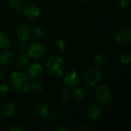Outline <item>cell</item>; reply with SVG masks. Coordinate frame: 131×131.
I'll list each match as a JSON object with an SVG mask.
<instances>
[{
	"label": "cell",
	"mask_w": 131,
	"mask_h": 131,
	"mask_svg": "<svg viewBox=\"0 0 131 131\" xmlns=\"http://www.w3.org/2000/svg\"><path fill=\"white\" fill-rule=\"evenodd\" d=\"M9 84L14 91L23 94L30 89L31 82L26 74L21 71H15L10 75Z\"/></svg>",
	"instance_id": "1"
},
{
	"label": "cell",
	"mask_w": 131,
	"mask_h": 131,
	"mask_svg": "<svg viewBox=\"0 0 131 131\" xmlns=\"http://www.w3.org/2000/svg\"><path fill=\"white\" fill-rule=\"evenodd\" d=\"M46 67L48 71L54 76H61L65 69V63L64 59L59 56H54L47 61Z\"/></svg>",
	"instance_id": "2"
},
{
	"label": "cell",
	"mask_w": 131,
	"mask_h": 131,
	"mask_svg": "<svg viewBox=\"0 0 131 131\" xmlns=\"http://www.w3.org/2000/svg\"><path fill=\"white\" fill-rule=\"evenodd\" d=\"M111 91L107 85H101L95 91L94 98L100 105L108 104L111 101Z\"/></svg>",
	"instance_id": "3"
},
{
	"label": "cell",
	"mask_w": 131,
	"mask_h": 131,
	"mask_svg": "<svg viewBox=\"0 0 131 131\" xmlns=\"http://www.w3.org/2000/svg\"><path fill=\"white\" fill-rule=\"evenodd\" d=\"M101 78V71L97 68H90L84 74V81L88 86L93 87L97 84Z\"/></svg>",
	"instance_id": "4"
},
{
	"label": "cell",
	"mask_w": 131,
	"mask_h": 131,
	"mask_svg": "<svg viewBox=\"0 0 131 131\" xmlns=\"http://www.w3.org/2000/svg\"><path fill=\"white\" fill-rule=\"evenodd\" d=\"M46 52V48L45 46L39 42V41H35L31 43L27 49V54L29 57L34 58H40L45 55Z\"/></svg>",
	"instance_id": "5"
},
{
	"label": "cell",
	"mask_w": 131,
	"mask_h": 131,
	"mask_svg": "<svg viewBox=\"0 0 131 131\" xmlns=\"http://www.w3.org/2000/svg\"><path fill=\"white\" fill-rule=\"evenodd\" d=\"M115 41L121 45H125L131 41V30L130 28L124 27L115 33Z\"/></svg>",
	"instance_id": "6"
},
{
	"label": "cell",
	"mask_w": 131,
	"mask_h": 131,
	"mask_svg": "<svg viewBox=\"0 0 131 131\" xmlns=\"http://www.w3.org/2000/svg\"><path fill=\"white\" fill-rule=\"evenodd\" d=\"M21 9L25 16L29 19H36L41 15L39 7L35 4H28L25 7H22Z\"/></svg>",
	"instance_id": "7"
},
{
	"label": "cell",
	"mask_w": 131,
	"mask_h": 131,
	"mask_svg": "<svg viewBox=\"0 0 131 131\" xmlns=\"http://www.w3.org/2000/svg\"><path fill=\"white\" fill-rule=\"evenodd\" d=\"M79 81H80V75L78 73V71L74 70H71L69 72H68L64 80V85L70 88H75L79 84Z\"/></svg>",
	"instance_id": "8"
},
{
	"label": "cell",
	"mask_w": 131,
	"mask_h": 131,
	"mask_svg": "<svg viewBox=\"0 0 131 131\" xmlns=\"http://www.w3.org/2000/svg\"><path fill=\"white\" fill-rule=\"evenodd\" d=\"M31 34H32L31 29L27 25H20L17 30V37L22 42H25L28 41L31 37Z\"/></svg>",
	"instance_id": "9"
},
{
	"label": "cell",
	"mask_w": 131,
	"mask_h": 131,
	"mask_svg": "<svg viewBox=\"0 0 131 131\" xmlns=\"http://www.w3.org/2000/svg\"><path fill=\"white\" fill-rule=\"evenodd\" d=\"M43 71L42 66L38 63H33L27 68V75L29 79L35 80L39 78Z\"/></svg>",
	"instance_id": "10"
},
{
	"label": "cell",
	"mask_w": 131,
	"mask_h": 131,
	"mask_svg": "<svg viewBox=\"0 0 131 131\" xmlns=\"http://www.w3.org/2000/svg\"><path fill=\"white\" fill-rule=\"evenodd\" d=\"M15 60V54L11 51H5L0 54V64L2 66L11 65Z\"/></svg>",
	"instance_id": "11"
},
{
	"label": "cell",
	"mask_w": 131,
	"mask_h": 131,
	"mask_svg": "<svg viewBox=\"0 0 131 131\" xmlns=\"http://www.w3.org/2000/svg\"><path fill=\"white\" fill-rule=\"evenodd\" d=\"M15 111H16L15 104L13 102L9 101V102H6L3 105L2 112V114L4 116H5V117H10V116H12V115L15 114Z\"/></svg>",
	"instance_id": "12"
},
{
	"label": "cell",
	"mask_w": 131,
	"mask_h": 131,
	"mask_svg": "<svg viewBox=\"0 0 131 131\" xmlns=\"http://www.w3.org/2000/svg\"><path fill=\"white\" fill-rule=\"evenodd\" d=\"M102 115V111L101 109L96 105H94L90 107L88 111V117L91 121H97L101 118Z\"/></svg>",
	"instance_id": "13"
},
{
	"label": "cell",
	"mask_w": 131,
	"mask_h": 131,
	"mask_svg": "<svg viewBox=\"0 0 131 131\" xmlns=\"http://www.w3.org/2000/svg\"><path fill=\"white\" fill-rule=\"evenodd\" d=\"M93 61H94V63L95 64L96 67L98 68L104 67L106 65L107 62V57L103 53H97L94 56Z\"/></svg>",
	"instance_id": "14"
},
{
	"label": "cell",
	"mask_w": 131,
	"mask_h": 131,
	"mask_svg": "<svg viewBox=\"0 0 131 131\" xmlns=\"http://www.w3.org/2000/svg\"><path fill=\"white\" fill-rule=\"evenodd\" d=\"M72 97L75 101L82 102L86 98V93L84 89H82L81 88H76L73 90Z\"/></svg>",
	"instance_id": "15"
},
{
	"label": "cell",
	"mask_w": 131,
	"mask_h": 131,
	"mask_svg": "<svg viewBox=\"0 0 131 131\" xmlns=\"http://www.w3.org/2000/svg\"><path fill=\"white\" fill-rule=\"evenodd\" d=\"M28 61H29L28 54L26 53H23L18 57V58L16 60V64L19 68H23L28 65Z\"/></svg>",
	"instance_id": "16"
},
{
	"label": "cell",
	"mask_w": 131,
	"mask_h": 131,
	"mask_svg": "<svg viewBox=\"0 0 131 131\" xmlns=\"http://www.w3.org/2000/svg\"><path fill=\"white\" fill-rule=\"evenodd\" d=\"M36 111L38 115L42 117H47L49 116V108L45 104H39L36 106Z\"/></svg>",
	"instance_id": "17"
},
{
	"label": "cell",
	"mask_w": 131,
	"mask_h": 131,
	"mask_svg": "<svg viewBox=\"0 0 131 131\" xmlns=\"http://www.w3.org/2000/svg\"><path fill=\"white\" fill-rule=\"evenodd\" d=\"M11 45V39L5 33L0 32V49H5Z\"/></svg>",
	"instance_id": "18"
},
{
	"label": "cell",
	"mask_w": 131,
	"mask_h": 131,
	"mask_svg": "<svg viewBox=\"0 0 131 131\" xmlns=\"http://www.w3.org/2000/svg\"><path fill=\"white\" fill-rule=\"evenodd\" d=\"M55 48H56V51L58 53H61V54L64 53L67 49V43H66V41L62 38L58 39L57 41H56Z\"/></svg>",
	"instance_id": "19"
},
{
	"label": "cell",
	"mask_w": 131,
	"mask_h": 131,
	"mask_svg": "<svg viewBox=\"0 0 131 131\" xmlns=\"http://www.w3.org/2000/svg\"><path fill=\"white\" fill-rule=\"evenodd\" d=\"M30 88L32 90V91H34L35 93H42L43 92V86L41 85V83L38 82V81H34L32 83L30 84Z\"/></svg>",
	"instance_id": "20"
},
{
	"label": "cell",
	"mask_w": 131,
	"mask_h": 131,
	"mask_svg": "<svg viewBox=\"0 0 131 131\" xmlns=\"http://www.w3.org/2000/svg\"><path fill=\"white\" fill-rule=\"evenodd\" d=\"M9 5H10L11 8L15 10V11L21 10L23 7L22 2L20 0H11Z\"/></svg>",
	"instance_id": "21"
},
{
	"label": "cell",
	"mask_w": 131,
	"mask_h": 131,
	"mask_svg": "<svg viewBox=\"0 0 131 131\" xmlns=\"http://www.w3.org/2000/svg\"><path fill=\"white\" fill-rule=\"evenodd\" d=\"M33 35H35V37L38 39H42L44 38V35H45V33H44V31L41 28L38 27V26H35L34 28H33V31H31Z\"/></svg>",
	"instance_id": "22"
},
{
	"label": "cell",
	"mask_w": 131,
	"mask_h": 131,
	"mask_svg": "<svg viewBox=\"0 0 131 131\" xmlns=\"http://www.w3.org/2000/svg\"><path fill=\"white\" fill-rule=\"evenodd\" d=\"M121 62L123 64H129L131 61L130 52H124L121 56Z\"/></svg>",
	"instance_id": "23"
},
{
	"label": "cell",
	"mask_w": 131,
	"mask_h": 131,
	"mask_svg": "<svg viewBox=\"0 0 131 131\" xmlns=\"http://www.w3.org/2000/svg\"><path fill=\"white\" fill-rule=\"evenodd\" d=\"M59 100L61 103L64 104V103H67L69 100V93L64 90L61 92L60 95H59Z\"/></svg>",
	"instance_id": "24"
},
{
	"label": "cell",
	"mask_w": 131,
	"mask_h": 131,
	"mask_svg": "<svg viewBox=\"0 0 131 131\" xmlns=\"http://www.w3.org/2000/svg\"><path fill=\"white\" fill-rule=\"evenodd\" d=\"M8 86L6 84H0V97H3L8 92Z\"/></svg>",
	"instance_id": "25"
},
{
	"label": "cell",
	"mask_w": 131,
	"mask_h": 131,
	"mask_svg": "<svg viewBox=\"0 0 131 131\" xmlns=\"http://www.w3.org/2000/svg\"><path fill=\"white\" fill-rule=\"evenodd\" d=\"M117 3L121 8H126L130 5V0H117Z\"/></svg>",
	"instance_id": "26"
},
{
	"label": "cell",
	"mask_w": 131,
	"mask_h": 131,
	"mask_svg": "<svg viewBox=\"0 0 131 131\" xmlns=\"http://www.w3.org/2000/svg\"><path fill=\"white\" fill-rule=\"evenodd\" d=\"M9 130L11 131H24V128L18 124H14L10 127Z\"/></svg>",
	"instance_id": "27"
},
{
	"label": "cell",
	"mask_w": 131,
	"mask_h": 131,
	"mask_svg": "<svg viewBox=\"0 0 131 131\" xmlns=\"http://www.w3.org/2000/svg\"><path fill=\"white\" fill-rule=\"evenodd\" d=\"M55 130L57 131H68L69 128L64 124H57L55 127Z\"/></svg>",
	"instance_id": "28"
},
{
	"label": "cell",
	"mask_w": 131,
	"mask_h": 131,
	"mask_svg": "<svg viewBox=\"0 0 131 131\" xmlns=\"http://www.w3.org/2000/svg\"><path fill=\"white\" fill-rule=\"evenodd\" d=\"M112 74H113V72H112L111 69H107V70L105 71V72H104V76H105L106 78H110V77L112 76Z\"/></svg>",
	"instance_id": "29"
},
{
	"label": "cell",
	"mask_w": 131,
	"mask_h": 131,
	"mask_svg": "<svg viewBox=\"0 0 131 131\" xmlns=\"http://www.w3.org/2000/svg\"><path fill=\"white\" fill-rule=\"evenodd\" d=\"M19 49H20L21 51H26V50L28 49V46H27L25 43H22V44H21V45H19Z\"/></svg>",
	"instance_id": "30"
},
{
	"label": "cell",
	"mask_w": 131,
	"mask_h": 131,
	"mask_svg": "<svg viewBox=\"0 0 131 131\" xmlns=\"http://www.w3.org/2000/svg\"><path fill=\"white\" fill-rule=\"evenodd\" d=\"M5 74V72L4 68H0V80H2V79L4 78Z\"/></svg>",
	"instance_id": "31"
},
{
	"label": "cell",
	"mask_w": 131,
	"mask_h": 131,
	"mask_svg": "<svg viewBox=\"0 0 131 131\" xmlns=\"http://www.w3.org/2000/svg\"><path fill=\"white\" fill-rule=\"evenodd\" d=\"M50 117H51V120H52L54 123H57V122H58V116H57V114H52Z\"/></svg>",
	"instance_id": "32"
},
{
	"label": "cell",
	"mask_w": 131,
	"mask_h": 131,
	"mask_svg": "<svg viewBox=\"0 0 131 131\" xmlns=\"http://www.w3.org/2000/svg\"><path fill=\"white\" fill-rule=\"evenodd\" d=\"M79 130L82 131L87 130V127H86V125H85V124H80V125H79Z\"/></svg>",
	"instance_id": "33"
},
{
	"label": "cell",
	"mask_w": 131,
	"mask_h": 131,
	"mask_svg": "<svg viewBox=\"0 0 131 131\" xmlns=\"http://www.w3.org/2000/svg\"><path fill=\"white\" fill-rule=\"evenodd\" d=\"M77 1H78L79 2H86V0H77Z\"/></svg>",
	"instance_id": "34"
}]
</instances>
